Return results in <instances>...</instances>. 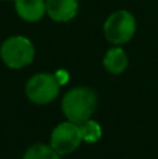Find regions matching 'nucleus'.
Segmentation results:
<instances>
[{
    "instance_id": "3",
    "label": "nucleus",
    "mask_w": 158,
    "mask_h": 159,
    "mask_svg": "<svg viewBox=\"0 0 158 159\" xmlns=\"http://www.w3.org/2000/svg\"><path fill=\"white\" fill-rule=\"evenodd\" d=\"M137 22L134 16L128 10H118L112 13L104 24L105 38L114 45L128 43L134 36Z\"/></svg>"
},
{
    "instance_id": "8",
    "label": "nucleus",
    "mask_w": 158,
    "mask_h": 159,
    "mask_svg": "<svg viewBox=\"0 0 158 159\" xmlns=\"http://www.w3.org/2000/svg\"><path fill=\"white\" fill-rule=\"evenodd\" d=\"M129 59L122 48H111L104 56V67L108 73L119 75L128 69Z\"/></svg>"
},
{
    "instance_id": "12",
    "label": "nucleus",
    "mask_w": 158,
    "mask_h": 159,
    "mask_svg": "<svg viewBox=\"0 0 158 159\" xmlns=\"http://www.w3.org/2000/svg\"><path fill=\"white\" fill-rule=\"evenodd\" d=\"M6 2H11V0H6ZM13 2H14V0H13Z\"/></svg>"
},
{
    "instance_id": "7",
    "label": "nucleus",
    "mask_w": 158,
    "mask_h": 159,
    "mask_svg": "<svg viewBox=\"0 0 158 159\" xmlns=\"http://www.w3.org/2000/svg\"><path fill=\"white\" fill-rule=\"evenodd\" d=\"M14 7L20 18L27 22H38L46 14L45 0H14Z\"/></svg>"
},
{
    "instance_id": "2",
    "label": "nucleus",
    "mask_w": 158,
    "mask_h": 159,
    "mask_svg": "<svg viewBox=\"0 0 158 159\" xmlns=\"http://www.w3.org/2000/svg\"><path fill=\"white\" fill-rule=\"evenodd\" d=\"M0 57L10 69H22L34 61L35 48L28 38L22 35H14L2 43Z\"/></svg>"
},
{
    "instance_id": "6",
    "label": "nucleus",
    "mask_w": 158,
    "mask_h": 159,
    "mask_svg": "<svg viewBox=\"0 0 158 159\" xmlns=\"http://www.w3.org/2000/svg\"><path fill=\"white\" fill-rule=\"evenodd\" d=\"M46 14L56 22H69L78 13V0H45Z\"/></svg>"
},
{
    "instance_id": "4",
    "label": "nucleus",
    "mask_w": 158,
    "mask_h": 159,
    "mask_svg": "<svg viewBox=\"0 0 158 159\" xmlns=\"http://www.w3.org/2000/svg\"><path fill=\"white\" fill-rule=\"evenodd\" d=\"M60 82L50 73H38L25 84V95L36 105H48L59 95Z\"/></svg>"
},
{
    "instance_id": "10",
    "label": "nucleus",
    "mask_w": 158,
    "mask_h": 159,
    "mask_svg": "<svg viewBox=\"0 0 158 159\" xmlns=\"http://www.w3.org/2000/svg\"><path fill=\"white\" fill-rule=\"evenodd\" d=\"M80 130H81V135H83V141L88 144H95L101 140L102 137V127L98 121L95 120H86L84 123L80 124Z\"/></svg>"
},
{
    "instance_id": "1",
    "label": "nucleus",
    "mask_w": 158,
    "mask_h": 159,
    "mask_svg": "<svg viewBox=\"0 0 158 159\" xmlns=\"http://www.w3.org/2000/svg\"><path fill=\"white\" fill-rule=\"evenodd\" d=\"M98 103L97 93L88 87H76L64 93L62 110L67 120L81 124L91 119Z\"/></svg>"
},
{
    "instance_id": "11",
    "label": "nucleus",
    "mask_w": 158,
    "mask_h": 159,
    "mask_svg": "<svg viewBox=\"0 0 158 159\" xmlns=\"http://www.w3.org/2000/svg\"><path fill=\"white\" fill-rule=\"evenodd\" d=\"M56 78H58V81L60 82V85H63L66 81H69V73L64 71V70H60V71L56 73Z\"/></svg>"
},
{
    "instance_id": "9",
    "label": "nucleus",
    "mask_w": 158,
    "mask_h": 159,
    "mask_svg": "<svg viewBox=\"0 0 158 159\" xmlns=\"http://www.w3.org/2000/svg\"><path fill=\"white\" fill-rule=\"evenodd\" d=\"M22 159H60V154H58L50 145L35 144L25 151Z\"/></svg>"
},
{
    "instance_id": "5",
    "label": "nucleus",
    "mask_w": 158,
    "mask_h": 159,
    "mask_svg": "<svg viewBox=\"0 0 158 159\" xmlns=\"http://www.w3.org/2000/svg\"><path fill=\"white\" fill-rule=\"evenodd\" d=\"M83 143L80 124L67 120L58 124L50 134V147L58 154L67 155L74 152Z\"/></svg>"
}]
</instances>
